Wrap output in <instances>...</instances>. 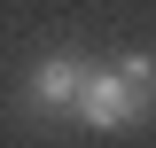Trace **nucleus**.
Wrapping results in <instances>:
<instances>
[{
  "label": "nucleus",
  "mask_w": 156,
  "mask_h": 148,
  "mask_svg": "<svg viewBox=\"0 0 156 148\" xmlns=\"http://www.w3.org/2000/svg\"><path fill=\"white\" fill-rule=\"evenodd\" d=\"M86 78H94V62H78V55L31 62V78H23V109H31V117H70L78 93H86Z\"/></svg>",
  "instance_id": "f257e3e1"
},
{
  "label": "nucleus",
  "mask_w": 156,
  "mask_h": 148,
  "mask_svg": "<svg viewBox=\"0 0 156 148\" xmlns=\"http://www.w3.org/2000/svg\"><path fill=\"white\" fill-rule=\"evenodd\" d=\"M70 117H78V125H94V132H133L140 117H148V101H133V93H125V78L94 62V78H86V93H78Z\"/></svg>",
  "instance_id": "f03ea898"
},
{
  "label": "nucleus",
  "mask_w": 156,
  "mask_h": 148,
  "mask_svg": "<svg viewBox=\"0 0 156 148\" xmlns=\"http://www.w3.org/2000/svg\"><path fill=\"white\" fill-rule=\"evenodd\" d=\"M109 70L125 78V93H133V101H148V109H156V62H148V55H117Z\"/></svg>",
  "instance_id": "7ed1b4c3"
}]
</instances>
